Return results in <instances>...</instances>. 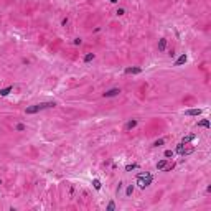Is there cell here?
Listing matches in <instances>:
<instances>
[{"label":"cell","mask_w":211,"mask_h":211,"mask_svg":"<svg viewBox=\"0 0 211 211\" xmlns=\"http://www.w3.org/2000/svg\"><path fill=\"white\" fill-rule=\"evenodd\" d=\"M119 94H120V89L114 87V89H109V91L104 92V97H116V96H119Z\"/></svg>","instance_id":"obj_2"},{"label":"cell","mask_w":211,"mask_h":211,"mask_svg":"<svg viewBox=\"0 0 211 211\" xmlns=\"http://www.w3.org/2000/svg\"><path fill=\"white\" fill-rule=\"evenodd\" d=\"M165 157H167V158H170V157H173V152H172V150H167V152H165Z\"/></svg>","instance_id":"obj_21"},{"label":"cell","mask_w":211,"mask_h":211,"mask_svg":"<svg viewBox=\"0 0 211 211\" xmlns=\"http://www.w3.org/2000/svg\"><path fill=\"white\" fill-rule=\"evenodd\" d=\"M186 116H200L201 114V109H190V110H185Z\"/></svg>","instance_id":"obj_4"},{"label":"cell","mask_w":211,"mask_h":211,"mask_svg":"<svg viewBox=\"0 0 211 211\" xmlns=\"http://www.w3.org/2000/svg\"><path fill=\"white\" fill-rule=\"evenodd\" d=\"M135 125H137V120H130V122H127L125 129H127V130H130V129H134Z\"/></svg>","instance_id":"obj_11"},{"label":"cell","mask_w":211,"mask_h":211,"mask_svg":"<svg viewBox=\"0 0 211 211\" xmlns=\"http://www.w3.org/2000/svg\"><path fill=\"white\" fill-rule=\"evenodd\" d=\"M92 185H94V188H96V190H101V182H99L97 178H96V180H92Z\"/></svg>","instance_id":"obj_16"},{"label":"cell","mask_w":211,"mask_h":211,"mask_svg":"<svg viewBox=\"0 0 211 211\" xmlns=\"http://www.w3.org/2000/svg\"><path fill=\"white\" fill-rule=\"evenodd\" d=\"M40 104H35V106H30V107H27L25 109V112L27 114H36V112H40Z\"/></svg>","instance_id":"obj_3"},{"label":"cell","mask_w":211,"mask_h":211,"mask_svg":"<svg viewBox=\"0 0 211 211\" xmlns=\"http://www.w3.org/2000/svg\"><path fill=\"white\" fill-rule=\"evenodd\" d=\"M140 71H142L140 68H127V69H125V73H127V74H138Z\"/></svg>","instance_id":"obj_7"},{"label":"cell","mask_w":211,"mask_h":211,"mask_svg":"<svg viewBox=\"0 0 211 211\" xmlns=\"http://www.w3.org/2000/svg\"><path fill=\"white\" fill-rule=\"evenodd\" d=\"M13 89V86H8V87H3V89H0V96L2 97H5V96H8L10 91Z\"/></svg>","instance_id":"obj_5"},{"label":"cell","mask_w":211,"mask_h":211,"mask_svg":"<svg viewBox=\"0 0 211 211\" xmlns=\"http://www.w3.org/2000/svg\"><path fill=\"white\" fill-rule=\"evenodd\" d=\"M195 152V148L193 147H190V148H183V153L182 155H190V153H193Z\"/></svg>","instance_id":"obj_15"},{"label":"cell","mask_w":211,"mask_h":211,"mask_svg":"<svg viewBox=\"0 0 211 211\" xmlns=\"http://www.w3.org/2000/svg\"><path fill=\"white\" fill-rule=\"evenodd\" d=\"M167 165H168V160H160V162L157 163V168H158V170H163Z\"/></svg>","instance_id":"obj_10"},{"label":"cell","mask_w":211,"mask_h":211,"mask_svg":"<svg viewBox=\"0 0 211 211\" xmlns=\"http://www.w3.org/2000/svg\"><path fill=\"white\" fill-rule=\"evenodd\" d=\"M114 208H116V204H114V203L110 201L109 204H107V210H114Z\"/></svg>","instance_id":"obj_22"},{"label":"cell","mask_w":211,"mask_h":211,"mask_svg":"<svg viewBox=\"0 0 211 211\" xmlns=\"http://www.w3.org/2000/svg\"><path fill=\"white\" fill-rule=\"evenodd\" d=\"M132 193H134V186L130 185V186H129V188H127V191H125V195H127V196H130Z\"/></svg>","instance_id":"obj_19"},{"label":"cell","mask_w":211,"mask_h":211,"mask_svg":"<svg viewBox=\"0 0 211 211\" xmlns=\"http://www.w3.org/2000/svg\"><path fill=\"white\" fill-rule=\"evenodd\" d=\"M183 144H178V145H176V153H180V155H182V153H183Z\"/></svg>","instance_id":"obj_17"},{"label":"cell","mask_w":211,"mask_h":211,"mask_svg":"<svg viewBox=\"0 0 211 211\" xmlns=\"http://www.w3.org/2000/svg\"><path fill=\"white\" fill-rule=\"evenodd\" d=\"M193 138H195V134H190V135H186V137L182 138V144H183V145H186L188 142H191Z\"/></svg>","instance_id":"obj_8"},{"label":"cell","mask_w":211,"mask_h":211,"mask_svg":"<svg viewBox=\"0 0 211 211\" xmlns=\"http://www.w3.org/2000/svg\"><path fill=\"white\" fill-rule=\"evenodd\" d=\"M134 168H137V165H135V163H132V165H127V167H125V170H127V172L134 170Z\"/></svg>","instance_id":"obj_20"},{"label":"cell","mask_w":211,"mask_h":211,"mask_svg":"<svg viewBox=\"0 0 211 211\" xmlns=\"http://www.w3.org/2000/svg\"><path fill=\"white\" fill-rule=\"evenodd\" d=\"M110 2H112V3H116V2H117V0H110Z\"/></svg>","instance_id":"obj_24"},{"label":"cell","mask_w":211,"mask_h":211,"mask_svg":"<svg viewBox=\"0 0 211 211\" xmlns=\"http://www.w3.org/2000/svg\"><path fill=\"white\" fill-rule=\"evenodd\" d=\"M137 178H138V186L140 188H145V186H148L152 183V175H148V173H145V176H144V173H138Z\"/></svg>","instance_id":"obj_1"},{"label":"cell","mask_w":211,"mask_h":211,"mask_svg":"<svg viewBox=\"0 0 211 211\" xmlns=\"http://www.w3.org/2000/svg\"><path fill=\"white\" fill-rule=\"evenodd\" d=\"M25 125H23V124H17V125H15V130H18V132H22V130H25Z\"/></svg>","instance_id":"obj_18"},{"label":"cell","mask_w":211,"mask_h":211,"mask_svg":"<svg viewBox=\"0 0 211 211\" xmlns=\"http://www.w3.org/2000/svg\"><path fill=\"white\" fill-rule=\"evenodd\" d=\"M117 15H124V8H119V10H117Z\"/></svg>","instance_id":"obj_23"},{"label":"cell","mask_w":211,"mask_h":211,"mask_svg":"<svg viewBox=\"0 0 211 211\" xmlns=\"http://www.w3.org/2000/svg\"><path fill=\"white\" fill-rule=\"evenodd\" d=\"M163 144H165V138H158V140L153 142V147H160V145H163Z\"/></svg>","instance_id":"obj_13"},{"label":"cell","mask_w":211,"mask_h":211,"mask_svg":"<svg viewBox=\"0 0 211 211\" xmlns=\"http://www.w3.org/2000/svg\"><path fill=\"white\" fill-rule=\"evenodd\" d=\"M0 185H2V180H0Z\"/></svg>","instance_id":"obj_25"},{"label":"cell","mask_w":211,"mask_h":211,"mask_svg":"<svg viewBox=\"0 0 211 211\" xmlns=\"http://www.w3.org/2000/svg\"><path fill=\"white\" fill-rule=\"evenodd\" d=\"M165 48H167V40H165V38H162V40L158 41V50H160V51H163Z\"/></svg>","instance_id":"obj_9"},{"label":"cell","mask_w":211,"mask_h":211,"mask_svg":"<svg viewBox=\"0 0 211 211\" xmlns=\"http://www.w3.org/2000/svg\"><path fill=\"white\" fill-rule=\"evenodd\" d=\"M198 127H210V120H200V122H198Z\"/></svg>","instance_id":"obj_12"},{"label":"cell","mask_w":211,"mask_h":211,"mask_svg":"<svg viewBox=\"0 0 211 211\" xmlns=\"http://www.w3.org/2000/svg\"><path fill=\"white\" fill-rule=\"evenodd\" d=\"M94 58H96V56H94V53H89V55H86V56H84V61L87 63V61H92Z\"/></svg>","instance_id":"obj_14"},{"label":"cell","mask_w":211,"mask_h":211,"mask_svg":"<svg viewBox=\"0 0 211 211\" xmlns=\"http://www.w3.org/2000/svg\"><path fill=\"white\" fill-rule=\"evenodd\" d=\"M186 59H188V58H186V55H182L180 58H178V59H176V63H175V66H182L183 63H186Z\"/></svg>","instance_id":"obj_6"}]
</instances>
